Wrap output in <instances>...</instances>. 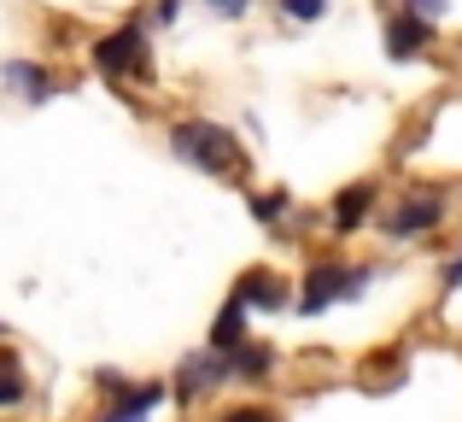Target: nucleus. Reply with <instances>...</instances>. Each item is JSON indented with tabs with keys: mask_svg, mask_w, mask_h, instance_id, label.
I'll use <instances>...</instances> for the list:
<instances>
[{
	"mask_svg": "<svg viewBox=\"0 0 462 422\" xmlns=\"http://www.w3.org/2000/svg\"><path fill=\"white\" fill-rule=\"evenodd\" d=\"M170 153H176L181 164H193V171H205V176H240L246 171L240 136L223 129V124H205V117H181V124L170 129Z\"/></svg>",
	"mask_w": 462,
	"mask_h": 422,
	"instance_id": "nucleus-1",
	"label": "nucleus"
},
{
	"mask_svg": "<svg viewBox=\"0 0 462 422\" xmlns=\"http://www.w3.org/2000/svg\"><path fill=\"white\" fill-rule=\"evenodd\" d=\"M94 70L112 82H147L152 77V47H147V23H124V30L100 35V42L88 47Z\"/></svg>",
	"mask_w": 462,
	"mask_h": 422,
	"instance_id": "nucleus-2",
	"label": "nucleus"
},
{
	"mask_svg": "<svg viewBox=\"0 0 462 422\" xmlns=\"http://www.w3.org/2000/svg\"><path fill=\"white\" fill-rule=\"evenodd\" d=\"M439 217H445V200L433 194V188L404 194L393 206V217H386V240H416V235H428V229H439Z\"/></svg>",
	"mask_w": 462,
	"mask_h": 422,
	"instance_id": "nucleus-3",
	"label": "nucleus"
},
{
	"mask_svg": "<svg viewBox=\"0 0 462 422\" xmlns=\"http://www.w3.org/2000/svg\"><path fill=\"white\" fill-rule=\"evenodd\" d=\"M334 299H357V294H351V264L328 258V264H316V270L305 276V294H299V311H305V317H316V311H328Z\"/></svg>",
	"mask_w": 462,
	"mask_h": 422,
	"instance_id": "nucleus-4",
	"label": "nucleus"
},
{
	"mask_svg": "<svg viewBox=\"0 0 462 422\" xmlns=\"http://www.w3.org/2000/svg\"><path fill=\"white\" fill-rule=\"evenodd\" d=\"M223 381H235V370H228V358L223 352H211V346H205V352H188L181 358V370H176V388L188 393H211V388H223Z\"/></svg>",
	"mask_w": 462,
	"mask_h": 422,
	"instance_id": "nucleus-5",
	"label": "nucleus"
},
{
	"mask_svg": "<svg viewBox=\"0 0 462 422\" xmlns=\"http://www.w3.org/2000/svg\"><path fill=\"white\" fill-rule=\"evenodd\" d=\"M374 206H381V188H374V183H351V188H339V194H334L328 217H334L339 235H357V229L369 223V211H374Z\"/></svg>",
	"mask_w": 462,
	"mask_h": 422,
	"instance_id": "nucleus-6",
	"label": "nucleus"
},
{
	"mask_svg": "<svg viewBox=\"0 0 462 422\" xmlns=\"http://www.w3.org/2000/svg\"><path fill=\"white\" fill-rule=\"evenodd\" d=\"M246 323H252V311H246V299H235V294H228V305H223V311H217V323H211V352H223V358H235V352H240V346H246V341H252V329H246Z\"/></svg>",
	"mask_w": 462,
	"mask_h": 422,
	"instance_id": "nucleus-7",
	"label": "nucleus"
},
{
	"mask_svg": "<svg viewBox=\"0 0 462 422\" xmlns=\"http://www.w3.org/2000/svg\"><path fill=\"white\" fill-rule=\"evenodd\" d=\"M0 82H6V89H18L30 106L53 100V89H59V82H53V70H42L35 59H6V65H0Z\"/></svg>",
	"mask_w": 462,
	"mask_h": 422,
	"instance_id": "nucleus-8",
	"label": "nucleus"
},
{
	"mask_svg": "<svg viewBox=\"0 0 462 422\" xmlns=\"http://www.w3.org/2000/svg\"><path fill=\"white\" fill-rule=\"evenodd\" d=\"M235 299H246V311H287V282L275 270H246Z\"/></svg>",
	"mask_w": 462,
	"mask_h": 422,
	"instance_id": "nucleus-9",
	"label": "nucleus"
},
{
	"mask_svg": "<svg viewBox=\"0 0 462 422\" xmlns=\"http://www.w3.org/2000/svg\"><path fill=\"white\" fill-rule=\"evenodd\" d=\"M158 405H164V381H135V388H129L100 422H152Z\"/></svg>",
	"mask_w": 462,
	"mask_h": 422,
	"instance_id": "nucleus-10",
	"label": "nucleus"
},
{
	"mask_svg": "<svg viewBox=\"0 0 462 422\" xmlns=\"http://www.w3.org/2000/svg\"><path fill=\"white\" fill-rule=\"evenodd\" d=\"M428 42H433V30L421 18H410V12H393V18H386V47H393V59H421Z\"/></svg>",
	"mask_w": 462,
	"mask_h": 422,
	"instance_id": "nucleus-11",
	"label": "nucleus"
},
{
	"mask_svg": "<svg viewBox=\"0 0 462 422\" xmlns=\"http://www.w3.org/2000/svg\"><path fill=\"white\" fill-rule=\"evenodd\" d=\"M228 370H235V381H252V388H263V381L275 376V352H270V346H258V341H246L235 358H228Z\"/></svg>",
	"mask_w": 462,
	"mask_h": 422,
	"instance_id": "nucleus-12",
	"label": "nucleus"
},
{
	"mask_svg": "<svg viewBox=\"0 0 462 422\" xmlns=\"http://www.w3.org/2000/svg\"><path fill=\"white\" fill-rule=\"evenodd\" d=\"M287 211H293V194H287V188H270V194H252V217H258V223H282Z\"/></svg>",
	"mask_w": 462,
	"mask_h": 422,
	"instance_id": "nucleus-13",
	"label": "nucleus"
},
{
	"mask_svg": "<svg viewBox=\"0 0 462 422\" xmlns=\"http://www.w3.org/2000/svg\"><path fill=\"white\" fill-rule=\"evenodd\" d=\"M23 393H30L23 388V370L12 364V358H0V405L12 411V405H23Z\"/></svg>",
	"mask_w": 462,
	"mask_h": 422,
	"instance_id": "nucleus-14",
	"label": "nucleus"
},
{
	"mask_svg": "<svg viewBox=\"0 0 462 422\" xmlns=\"http://www.w3.org/2000/svg\"><path fill=\"white\" fill-rule=\"evenodd\" d=\"M282 6V18H293V23H316L328 12V0H275Z\"/></svg>",
	"mask_w": 462,
	"mask_h": 422,
	"instance_id": "nucleus-15",
	"label": "nucleus"
},
{
	"mask_svg": "<svg viewBox=\"0 0 462 422\" xmlns=\"http://www.w3.org/2000/svg\"><path fill=\"white\" fill-rule=\"evenodd\" d=\"M94 388H100V393H106V399H112V405H117V399H124V393H129V388H135V381H124V376H117V370H100V376H94Z\"/></svg>",
	"mask_w": 462,
	"mask_h": 422,
	"instance_id": "nucleus-16",
	"label": "nucleus"
},
{
	"mask_svg": "<svg viewBox=\"0 0 462 422\" xmlns=\"http://www.w3.org/2000/svg\"><path fill=\"white\" fill-rule=\"evenodd\" d=\"M217 422H282V417H275L270 405H240V411H223Z\"/></svg>",
	"mask_w": 462,
	"mask_h": 422,
	"instance_id": "nucleus-17",
	"label": "nucleus"
},
{
	"mask_svg": "<svg viewBox=\"0 0 462 422\" xmlns=\"http://www.w3.org/2000/svg\"><path fill=\"white\" fill-rule=\"evenodd\" d=\"M404 12H410V18H421V23H439L445 18V0H404Z\"/></svg>",
	"mask_w": 462,
	"mask_h": 422,
	"instance_id": "nucleus-18",
	"label": "nucleus"
},
{
	"mask_svg": "<svg viewBox=\"0 0 462 422\" xmlns=\"http://www.w3.org/2000/svg\"><path fill=\"white\" fill-rule=\"evenodd\" d=\"M205 6H211L217 18H246V6H252V0H205Z\"/></svg>",
	"mask_w": 462,
	"mask_h": 422,
	"instance_id": "nucleus-19",
	"label": "nucleus"
},
{
	"mask_svg": "<svg viewBox=\"0 0 462 422\" xmlns=\"http://www.w3.org/2000/svg\"><path fill=\"white\" fill-rule=\"evenodd\" d=\"M457 287H462V252L451 258V270H445V294H457Z\"/></svg>",
	"mask_w": 462,
	"mask_h": 422,
	"instance_id": "nucleus-20",
	"label": "nucleus"
}]
</instances>
